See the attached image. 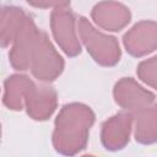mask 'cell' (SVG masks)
Instances as JSON below:
<instances>
[{"instance_id": "cell-12", "label": "cell", "mask_w": 157, "mask_h": 157, "mask_svg": "<svg viewBox=\"0 0 157 157\" xmlns=\"http://www.w3.org/2000/svg\"><path fill=\"white\" fill-rule=\"evenodd\" d=\"M134 117V136L141 145H151L157 142V107L148 105L132 113Z\"/></svg>"}, {"instance_id": "cell-8", "label": "cell", "mask_w": 157, "mask_h": 157, "mask_svg": "<svg viewBox=\"0 0 157 157\" xmlns=\"http://www.w3.org/2000/svg\"><path fill=\"white\" fill-rule=\"evenodd\" d=\"M134 117L131 112H120L107 119L101 130V141L105 150H123L129 140L132 129Z\"/></svg>"}, {"instance_id": "cell-4", "label": "cell", "mask_w": 157, "mask_h": 157, "mask_svg": "<svg viewBox=\"0 0 157 157\" xmlns=\"http://www.w3.org/2000/svg\"><path fill=\"white\" fill-rule=\"evenodd\" d=\"M29 70L42 82H50L58 78L64 70V59L56 52L45 32L42 31L36 48L33 49Z\"/></svg>"}, {"instance_id": "cell-7", "label": "cell", "mask_w": 157, "mask_h": 157, "mask_svg": "<svg viewBox=\"0 0 157 157\" xmlns=\"http://www.w3.org/2000/svg\"><path fill=\"white\" fill-rule=\"evenodd\" d=\"M123 43L126 52L140 58L157 49V22L140 21L135 23L123 37Z\"/></svg>"}, {"instance_id": "cell-16", "label": "cell", "mask_w": 157, "mask_h": 157, "mask_svg": "<svg viewBox=\"0 0 157 157\" xmlns=\"http://www.w3.org/2000/svg\"><path fill=\"white\" fill-rule=\"evenodd\" d=\"M156 107H157V103H156Z\"/></svg>"}, {"instance_id": "cell-1", "label": "cell", "mask_w": 157, "mask_h": 157, "mask_svg": "<svg viewBox=\"0 0 157 157\" xmlns=\"http://www.w3.org/2000/svg\"><path fill=\"white\" fill-rule=\"evenodd\" d=\"M93 110L82 103L65 104L54 121L53 146L63 156H75L88 141L90 129L94 123Z\"/></svg>"}, {"instance_id": "cell-5", "label": "cell", "mask_w": 157, "mask_h": 157, "mask_svg": "<svg viewBox=\"0 0 157 157\" xmlns=\"http://www.w3.org/2000/svg\"><path fill=\"white\" fill-rule=\"evenodd\" d=\"M42 31L37 28L33 18L28 16L22 31L12 43L9 53V59L11 66L17 71L29 70L31 56L33 49L36 48Z\"/></svg>"}, {"instance_id": "cell-13", "label": "cell", "mask_w": 157, "mask_h": 157, "mask_svg": "<svg viewBox=\"0 0 157 157\" xmlns=\"http://www.w3.org/2000/svg\"><path fill=\"white\" fill-rule=\"evenodd\" d=\"M33 81L27 75L13 74L4 82L2 102L10 110H21L25 108V97Z\"/></svg>"}, {"instance_id": "cell-2", "label": "cell", "mask_w": 157, "mask_h": 157, "mask_svg": "<svg viewBox=\"0 0 157 157\" xmlns=\"http://www.w3.org/2000/svg\"><path fill=\"white\" fill-rule=\"evenodd\" d=\"M77 28L83 45L97 64L109 67L119 63L121 50L115 37L99 32L83 16L78 17Z\"/></svg>"}, {"instance_id": "cell-3", "label": "cell", "mask_w": 157, "mask_h": 157, "mask_svg": "<svg viewBox=\"0 0 157 157\" xmlns=\"http://www.w3.org/2000/svg\"><path fill=\"white\" fill-rule=\"evenodd\" d=\"M50 28L61 50L70 58L81 53V44L76 32V17L70 10V2L63 1L50 13Z\"/></svg>"}, {"instance_id": "cell-14", "label": "cell", "mask_w": 157, "mask_h": 157, "mask_svg": "<svg viewBox=\"0 0 157 157\" xmlns=\"http://www.w3.org/2000/svg\"><path fill=\"white\" fill-rule=\"evenodd\" d=\"M136 72L142 82L157 90V55L141 61L137 66Z\"/></svg>"}, {"instance_id": "cell-9", "label": "cell", "mask_w": 157, "mask_h": 157, "mask_svg": "<svg viewBox=\"0 0 157 157\" xmlns=\"http://www.w3.org/2000/svg\"><path fill=\"white\" fill-rule=\"evenodd\" d=\"M58 105V94L55 90L47 85H33L26 93L25 108L29 118L34 120H47L55 112Z\"/></svg>"}, {"instance_id": "cell-6", "label": "cell", "mask_w": 157, "mask_h": 157, "mask_svg": "<svg viewBox=\"0 0 157 157\" xmlns=\"http://www.w3.org/2000/svg\"><path fill=\"white\" fill-rule=\"evenodd\" d=\"M113 96L115 103L128 112H136L141 108L152 105L155 102V94L144 88L131 77L120 78L113 88Z\"/></svg>"}, {"instance_id": "cell-10", "label": "cell", "mask_w": 157, "mask_h": 157, "mask_svg": "<svg viewBox=\"0 0 157 157\" xmlns=\"http://www.w3.org/2000/svg\"><path fill=\"white\" fill-rule=\"evenodd\" d=\"M91 16L98 27L109 32L121 31L131 20L130 10L124 4L117 1H101L96 4Z\"/></svg>"}, {"instance_id": "cell-11", "label": "cell", "mask_w": 157, "mask_h": 157, "mask_svg": "<svg viewBox=\"0 0 157 157\" xmlns=\"http://www.w3.org/2000/svg\"><path fill=\"white\" fill-rule=\"evenodd\" d=\"M27 15L23 9L13 5L4 6L0 15V43L2 48L9 47L15 42L20 32L22 31L27 18Z\"/></svg>"}, {"instance_id": "cell-15", "label": "cell", "mask_w": 157, "mask_h": 157, "mask_svg": "<svg viewBox=\"0 0 157 157\" xmlns=\"http://www.w3.org/2000/svg\"><path fill=\"white\" fill-rule=\"evenodd\" d=\"M82 157H94V156H92V155H85V156H82Z\"/></svg>"}]
</instances>
